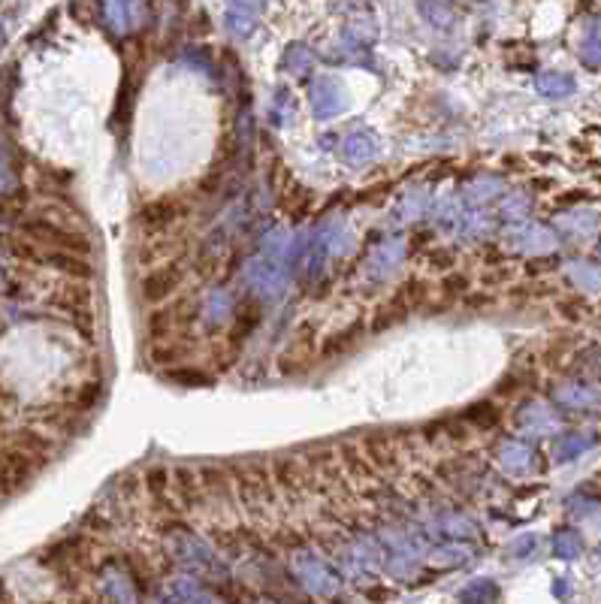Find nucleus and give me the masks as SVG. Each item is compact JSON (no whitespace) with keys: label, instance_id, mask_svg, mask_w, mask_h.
<instances>
[{"label":"nucleus","instance_id":"obj_10","mask_svg":"<svg viewBox=\"0 0 601 604\" xmlns=\"http://www.w3.org/2000/svg\"><path fill=\"white\" fill-rule=\"evenodd\" d=\"M179 599H185L188 604H215L212 599H205L203 592H196L191 584H181V586H179Z\"/></svg>","mask_w":601,"mask_h":604},{"label":"nucleus","instance_id":"obj_5","mask_svg":"<svg viewBox=\"0 0 601 604\" xmlns=\"http://www.w3.org/2000/svg\"><path fill=\"white\" fill-rule=\"evenodd\" d=\"M493 599H496V586L493 584H471L469 590L460 592V601L462 604H490Z\"/></svg>","mask_w":601,"mask_h":604},{"label":"nucleus","instance_id":"obj_6","mask_svg":"<svg viewBox=\"0 0 601 604\" xmlns=\"http://www.w3.org/2000/svg\"><path fill=\"white\" fill-rule=\"evenodd\" d=\"M572 278L581 287L601 290V270H598V266H592V263H577L574 270H572Z\"/></svg>","mask_w":601,"mask_h":604},{"label":"nucleus","instance_id":"obj_2","mask_svg":"<svg viewBox=\"0 0 601 604\" xmlns=\"http://www.w3.org/2000/svg\"><path fill=\"white\" fill-rule=\"evenodd\" d=\"M176 281H179V275L172 272V266H166V270L151 272L148 278L142 281V294H146V300H164V296L176 287Z\"/></svg>","mask_w":601,"mask_h":604},{"label":"nucleus","instance_id":"obj_11","mask_svg":"<svg viewBox=\"0 0 601 604\" xmlns=\"http://www.w3.org/2000/svg\"><path fill=\"white\" fill-rule=\"evenodd\" d=\"M170 378L172 381H185V387H196V384H203V374L200 372H170Z\"/></svg>","mask_w":601,"mask_h":604},{"label":"nucleus","instance_id":"obj_1","mask_svg":"<svg viewBox=\"0 0 601 604\" xmlns=\"http://www.w3.org/2000/svg\"><path fill=\"white\" fill-rule=\"evenodd\" d=\"M25 233L34 242L49 245V251H64V254H76V251L85 254V251L91 248L85 236L64 230V227L52 224V221H30V224H25Z\"/></svg>","mask_w":601,"mask_h":604},{"label":"nucleus","instance_id":"obj_3","mask_svg":"<svg viewBox=\"0 0 601 604\" xmlns=\"http://www.w3.org/2000/svg\"><path fill=\"white\" fill-rule=\"evenodd\" d=\"M538 88H541L547 97H565V94H572V91H574V79H572V76L547 73V76H541Z\"/></svg>","mask_w":601,"mask_h":604},{"label":"nucleus","instance_id":"obj_9","mask_svg":"<svg viewBox=\"0 0 601 604\" xmlns=\"http://www.w3.org/2000/svg\"><path fill=\"white\" fill-rule=\"evenodd\" d=\"M583 60L587 64H601V34H596L592 40H587V45H583Z\"/></svg>","mask_w":601,"mask_h":604},{"label":"nucleus","instance_id":"obj_8","mask_svg":"<svg viewBox=\"0 0 601 604\" xmlns=\"http://www.w3.org/2000/svg\"><path fill=\"white\" fill-rule=\"evenodd\" d=\"M562 399L572 402V405H589V402H598L601 396L596 393V390H589V387H572V390H565V393H562Z\"/></svg>","mask_w":601,"mask_h":604},{"label":"nucleus","instance_id":"obj_7","mask_svg":"<svg viewBox=\"0 0 601 604\" xmlns=\"http://www.w3.org/2000/svg\"><path fill=\"white\" fill-rule=\"evenodd\" d=\"M589 445H592V439H587V435H568V439L562 441L559 454H562V460H572V456H577L581 450H587Z\"/></svg>","mask_w":601,"mask_h":604},{"label":"nucleus","instance_id":"obj_4","mask_svg":"<svg viewBox=\"0 0 601 604\" xmlns=\"http://www.w3.org/2000/svg\"><path fill=\"white\" fill-rule=\"evenodd\" d=\"M553 547H557V553L562 556V560H574V556H581V535L572 532V529H562L557 535V541H553Z\"/></svg>","mask_w":601,"mask_h":604}]
</instances>
